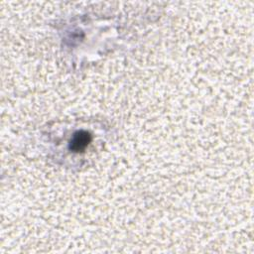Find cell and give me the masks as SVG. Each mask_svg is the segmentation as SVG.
<instances>
[{
  "label": "cell",
  "instance_id": "obj_1",
  "mask_svg": "<svg viewBox=\"0 0 254 254\" xmlns=\"http://www.w3.org/2000/svg\"><path fill=\"white\" fill-rule=\"evenodd\" d=\"M90 135L86 131H77L73 134L71 140H70V145L69 148L73 152H79L83 151L85 147L88 145L90 142Z\"/></svg>",
  "mask_w": 254,
  "mask_h": 254
}]
</instances>
